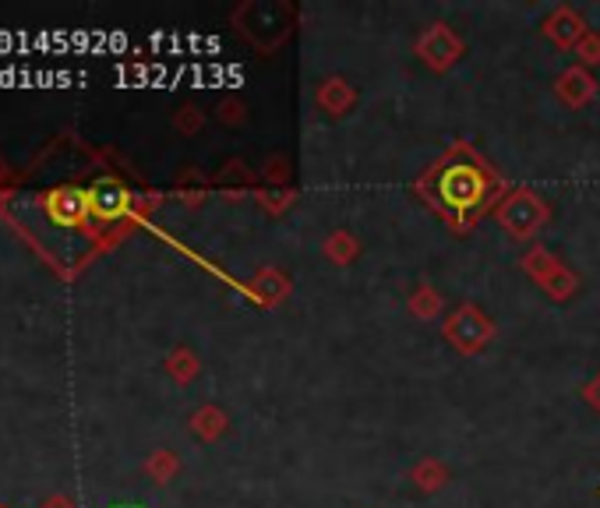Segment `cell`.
I'll return each mask as SVG.
<instances>
[{
    "label": "cell",
    "mask_w": 600,
    "mask_h": 508,
    "mask_svg": "<svg viewBox=\"0 0 600 508\" xmlns=\"http://www.w3.org/2000/svg\"><path fill=\"white\" fill-rule=\"evenodd\" d=\"M406 311H410L417 322H435L445 311V301L431 283H417L410 289V297H406Z\"/></svg>",
    "instance_id": "obj_13"
},
{
    "label": "cell",
    "mask_w": 600,
    "mask_h": 508,
    "mask_svg": "<svg viewBox=\"0 0 600 508\" xmlns=\"http://www.w3.org/2000/svg\"><path fill=\"white\" fill-rule=\"evenodd\" d=\"M540 289H545L548 293V297L551 301H569V297H576V293H579V272H572L569 265H561L558 272H555V276L545 283V286H540Z\"/></svg>",
    "instance_id": "obj_15"
},
{
    "label": "cell",
    "mask_w": 600,
    "mask_h": 508,
    "mask_svg": "<svg viewBox=\"0 0 600 508\" xmlns=\"http://www.w3.org/2000/svg\"><path fill=\"white\" fill-rule=\"evenodd\" d=\"M414 53L420 57V64L428 68V71L445 74V71H452V68L459 64V57L467 53V47H462V39L456 35L452 26L431 22L428 29H424V32L417 35Z\"/></svg>",
    "instance_id": "obj_4"
},
{
    "label": "cell",
    "mask_w": 600,
    "mask_h": 508,
    "mask_svg": "<svg viewBox=\"0 0 600 508\" xmlns=\"http://www.w3.org/2000/svg\"><path fill=\"white\" fill-rule=\"evenodd\" d=\"M561 265H566V262H561L558 254H551L548 247H540V244L527 247V254H522V258H519V268L527 272V276H530L537 286H545Z\"/></svg>",
    "instance_id": "obj_12"
},
{
    "label": "cell",
    "mask_w": 600,
    "mask_h": 508,
    "mask_svg": "<svg viewBox=\"0 0 600 508\" xmlns=\"http://www.w3.org/2000/svg\"><path fill=\"white\" fill-rule=\"evenodd\" d=\"M315 106L325 110L328 116H346L357 106V89L346 82V78L333 74L315 89Z\"/></svg>",
    "instance_id": "obj_9"
},
{
    "label": "cell",
    "mask_w": 600,
    "mask_h": 508,
    "mask_svg": "<svg viewBox=\"0 0 600 508\" xmlns=\"http://www.w3.org/2000/svg\"><path fill=\"white\" fill-rule=\"evenodd\" d=\"M540 32H545L558 50H576V47H579V39H583L590 29H587L583 14H579L576 8L558 4V8L545 18V26H540Z\"/></svg>",
    "instance_id": "obj_6"
},
{
    "label": "cell",
    "mask_w": 600,
    "mask_h": 508,
    "mask_svg": "<svg viewBox=\"0 0 600 508\" xmlns=\"http://www.w3.org/2000/svg\"><path fill=\"white\" fill-rule=\"evenodd\" d=\"M226 427H230V420H226L223 409H216V406H205V409H199V414H195V431L205 441H216L226 431Z\"/></svg>",
    "instance_id": "obj_16"
},
{
    "label": "cell",
    "mask_w": 600,
    "mask_h": 508,
    "mask_svg": "<svg viewBox=\"0 0 600 508\" xmlns=\"http://www.w3.org/2000/svg\"><path fill=\"white\" fill-rule=\"evenodd\" d=\"M491 216L498 220V226L509 233L512 241H533L540 230L551 220V205L540 199L533 187H509L506 199L495 205Z\"/></svg>",
    "instance_id": "obj_2"
},
{
    "label": "cell",
    "mask_w": 600,
    "mask_h": 508,
    "mask_svg": "<svg viewBox=\"0 0 600 508\" xmlns=\"http://www.w3.org/2000/svg\"><path fill=\"white\" fill-rule=\"evenodd\" d=\"M262 177L273 184L276 191H286V184H289V163L283 160V155H273V160H268V166H265V173Z\"/></svg>",
    "instance_id": "obj_18"
},
{
    "label": "cell",
    "mask_w": 600,
    "mask_h": 508,
    "mask_svg": "<svg viewBox=\"0 0 600 508\" xmlns=\"http://www.w3.org/2000/svg\"><path fill=\"white\" fill-rule=\"evenodd\" d=\"M47 209H50V220L61 223V226H82L92 216V212H89V191H82V187L53 191L47 199Z\"/></svg>",
    "instance_id": "obj_8"
},
{
    "label": "cell",
    "mask_w": 600,
    "mask_h": 508,
    "mask_svg": "<svg viewBox=\"0 0 600 508\" xmlns=\"http://www.w3.org/2000/svg\"><path fill=\"white\" fill-rule=\"evenodd\" d=\"M555 95H558V100L566 103L569 110L590 106L593 95H597V78H593V71L579 68V64L566 68V71L558 74V82H555Z\"/></svg>",
    "instance_id": "obj_7"
},
{
    "label": "cell",
    "mask_w": 600,
    "mask_h": 508,
    "mask_svg": "<svg viewBox=\"0 0 600 508\" xmlns=\"http://www.w3.org/2000/svg\"><path fill=\"white\" fill-rule=\"evenodd\" d=\"M583 399L597 409V414H600V370H597V375L583 385Z\"/></svg>",
    "instance_id": "obj_21"
},
{
    "label": "cell",
    "mask_w": 600,
    "mask_h": 508,
    "mask_svg": "<svg viewBox=\"0 0 600 508\" xmlns=\"http://www.w3.org/2000/svg\"><path fill=\"white\" fill-rule=\"evenodd\" d=\"M220 116H223V124H244L247 121V113L241 103H223L220 106Z\"/></svg>",
    "instance_id": "obj_20"
},
{
    "label": "cell",
    "mask_w": 600,
    "mask_h": 508,
    "mask_svg": "<svg viewBox=\"0 0 600 508\" xmlns=\"http://www.w3.org/2000/svg\"><path fill=\"white\" fill-rule=\"evenodd\" d=\"M410 480H414L417 491H424V495H438L441 487L452 480V474H449V466H445L441 459L428 456V459H420V463L414 466V470H410Z\"/></svg>",
    "instance_id": "obj_14"
},
{
    "label": "cell",
    "mask_w": 600,
    "mask_h": 508,
    "mask_svg": "<svg viewBox=\"0 0 600 508\" xmlns=\"http://www.w3.org/2000/svg\"><path fill=\"white\" fill-rule=\"evenodd\" d=\"M441 336L449 343L456 354L462 357H477L484 349L491 346V339L498 336V325L491 322V315H484V311L474 304V301H462L456 311H449L441 322Z\"/></svg>",
    "instance_id": "obj_3"
},
{
    "label": "cell",
    "mask_w": 600,
    "mask_h": 508,
    "mask_svg": "<svg viewBox=\"0 0 600 508\" xmlns=\"http://www.w3.org/2000/svg\"><path fill=\"white\" fill-rule=\"evenodd\" d=\"M289 293H294V283H289V276H286V272H279L276 265L262 268L255 276V286H251V297H255L258 304H265V307H279Z\"/></svg>",
    "instance_id": "obj_10"
},
{
    "label": "cell",
    "mask_w": 600,
    "mask_h": 508,
    "mask_svg": "<svg viewBox=\"0 0 600 508\" xmlns=\"http://www.w3.org/2000/svg\"><path fill=\"white\" fill-rule=\"evenodd\" d=\"M572 53H576L579 68H587V71H590V68H597V64H600V32H593V29H590L583 39H579V47H576Z\"/></svg>",
    "instance_id": "obj_17"
},
{
    "label": "cell",
    "mask_w": 600,
    "mask_h": 508,
    "mask_svg": "<svg viewBox=\"0 0 600 508\" xmlns=\"http://www.w3.org/2000/svg\"><path fill=\"white\" fill-rule=\"evenodd\" d=\"M417 191L424 194V202L435 205L438 216L449 220L452 230L470 233L484 212H495L509 187L467 142H459L424 173Z\"/></svg>",
    "instance_id": "obj_1"
},
{
    "label": "cell",
    "mask_w": 600,
    "mask_h": 508,
    "mask_svg": "<svg viewBox=\"0 0 600 508\" xmlns=\"http://www.w3.org/2000/svg\"><path fill=\"white\" fill-rule=\"evenodd\" d=\"M89 212L100 223H118L131 212V191L121 181L100 177L89 187Z\"/></svg>",
    "instance_id": "obj_5"
},
{
    "label": "cell",
    "mask_w": 600,
    "mask_h": 508,
    "mask_svg": "<svg viewBox=\"0 0 600 508\" xmlns=\"http://www.w3.org/2000/svg\"><path fill=\"white\" fill-rule=\"evenodd\" d=\"M322 254H325V262L328 265H336V268H346V265H354L360 258V241H357V233L354 230H333V233H325V241H322Z\"/></svg>",
    "instance_id": "obj_11"
},
{
    "label": "cell",
    "mask_w": 600,
    "mask_h": 508,
    "mask_svg": "<svg viewBox=\"0 0 600 508\" xmlns=\"http://www.w3.org/2000/svg\"><path fill=\"white\" fill-rule=\"evenodd\" d=\"M170 370H173V375H177L181 382H191V378L199 375V364H195V357H191V354H177V357L170 360Z\"/></svg>",
    "instance_id": "obj_19"
}]
</instances>
